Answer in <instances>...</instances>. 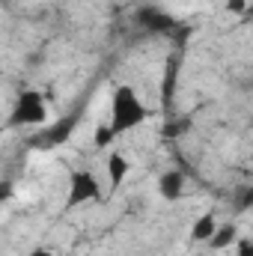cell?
I'll return each instance as SVG.
<instances>
[{
    "label": "cell",
    "instance_id": "obj_1",
    "mask_svg": "<svg viewBox=\"0 0 253 256\" xmlns=\"http://www.w3.org/2000/svg\"><path fill=\"white\" fill-rule=\"evenodd\" d=\"M146 120H149V108L143 104L137 90L131 84H120L114 90V96H110V120H108L114 137L134 131L137 126H143Z\"/></svg>",
    "mask_w": 253,
    "mask_h": 256
},
{
    "label": "cell",
    "instance_id": "obj_2",
    "mask_svg": "<svg viewBox=\"0 0 253 256\" xmlns=\"http://www.w3.org/2000/svg\"><path fill=\"white\" fill-rule=\"evenodd\" d=\"M48 122V102L39 90H24L9 114V128H21V126H45Z\"/></svg>",
    "mask_w": 253,
    "mask_h": 256
},
{
    "label": "cell",
    "instance_id": "obj_3",
    "mask_svg": "<svg viewBox=\"0 0 253 256\" xmlns=\"http://www.w3.org/2000/svg\"><path fill=\"white\" fill-rule=\"evenodd\" d=\"M98 200H104V188L90 170H74L68 176V196H66L68 208H78L84 202H98Z\"/></svg>",
    "mask_w": 253,
    "mask_h": 256
},
{
    "label": "cell",
    "instance_id": "obj_4",
    "mask_svg": "<svg viewBox=\"0 0 253 256\" xmlns=\"http://www.w3.org/2000/svg\"><path fill=\"white\" fill-rule=\"evenodd\" d=\"M134 24L149 36H167V33H173L179 27V21L167 9H158V6H140L134 12Z\"/></svg>",
    "mask_w": 253,
    "mask_h": 256
},
{
    "label": "cell",
    "instance_id": "obj_5",
    "mask_svg": "<svg viewBox=\"0 0 253 256\" xmlns=\"http://www.w3.org/2000/svg\"><path fill=\"white\" fill-rule=\"evenodd\" d=\"M218 218H214V212H202L196 220H194V226H190V242H196V244H208L212 242V236L218 232Z\"/></svg>",
    "mask_w": 253,
    "mask_h": 256
},
{
    "label": "cell",
    "instance_id": "obj_6",
    "mask_svg": "<svg viewBox=\"0 0 253 256\" xmlns=\"http://www.w3.org/2000/svg\"><path fill=\"white\" fill-rule=\"evenodd\" d=\"M104 170H108V179H110V188H120L128 179V170H131V161H128L122 152H110L108 161H104Z\"/></svg>",
    "mask_w": 253,
    "mask_h": 256
},
{
    "label": "cell",
    "instance_id": "obj_7",
    "mask_svg": "<svg viewBox=\"0 0 253 256\" xmlns=\"http://www.w3.org/2000/svg\"><path fill=\"white\" fill-rule=\"evenodd\" d=\"M185 191V176L179 170H167L161 179H158V194L167 200V202H176Z\"/></svg>",
    "mask_w": 253,
    "mask_h": 256
},
{
    "label": "cell",
    "instance_id": "obj_8",
    "mask_svg": "<svg viewBox=\"0 0 253 256\" xmlns=\"http://www.w3.org/2000/svg\"><path fill=\"white\" fill-rule=\"evenodd\" d=\"M236 242H238V230L232 224H220L208 244H212V250H226V248H236Z\"/></svg>",
    "mask_w": 253,
    "mask_h": 256
},
{
    "label": "cell",
    "instance_id": "obj_9",
    "mask_svg": "<svg viewBox=\"0 0 253 256\" xmlns=\"http://www.w3.org/2000/svg\"><path fill=\"white\" fill-rule=\"evenodd\" d=\"M72 128H74V120H72V116H66V120H60L54 128H48L42 140H45V143H63L66 137L72 134Z\"/></svg>",
    "mask_w": 253,
    "mask_h": 256
},
{
    "label": "cell",
    "instance_id": "obj_10",
    "mask_svg": "<svg viewBox=\"0 0 253 256\" xmlns=\"http://www.w3.org/2000/svg\"><path fill=\"white\" fill-rule=\"evenodd\" d=\"M173 84H176V63H170L164 72V104L173 98Z\"/></svg>",
    "mask_w": 253,
    "mask_h": 256
},
{
    "label": "cell",
    "instance_id": "obj_11",
    "mask_svg": "<svg viewBox=\"0 0 253 256\" xmlns=\"http://www.w3.org/2000/svg\"><path fill=\"white\" fill-rule=\"evenodd\" d=\"M114 140V131H110V126H98L96 128V146L102 149V146H108Z\"/></svg>",
    "mask_w": 253,
    "mask_h": 256
},
{
    "label": "cell",
    "instance_id": "obj_12",
    "mask_svg": "<svg viewBox=\"0 0 253 256\" xmlns=\"http://www.w3.org/2000/svg\"><path fill=\"white\" fill-rule=\"evenodd\" d=\"M224 9H226L230 15H244V12H248V0H226Z\"/></svg>",
    "mask_w": 253,
    "mask_h": 256
},
{
    "label": "cell",
    "instance_id": "obj_13",
    "mask_svg": "<svg viewBox=\"0 0 253 256\" xmlns=\"http://www.w3.org/2000/svg\"><path fill=\"white\" fill-rule=\"evenodd\" d=\"M236 256H253V238H238L236 242Z\"/></svg>",
    "mask_w": 253,
    "mask_h": 256
},
{
    "label": "cell",
    "instance_id": "obj_14",
    "mask_svg": "<svg viewBox=\"0 0 253 256\" xmlns=\"http://www.w3.org/2000/svg\"><path fill=\"white\" fill-rule=\"evenodd\" d=\"M27 256H54V250H48V248H33Z\"/></svg>",
    "mask_w": 253,
    "mask_h": 256
}]
</instances>
